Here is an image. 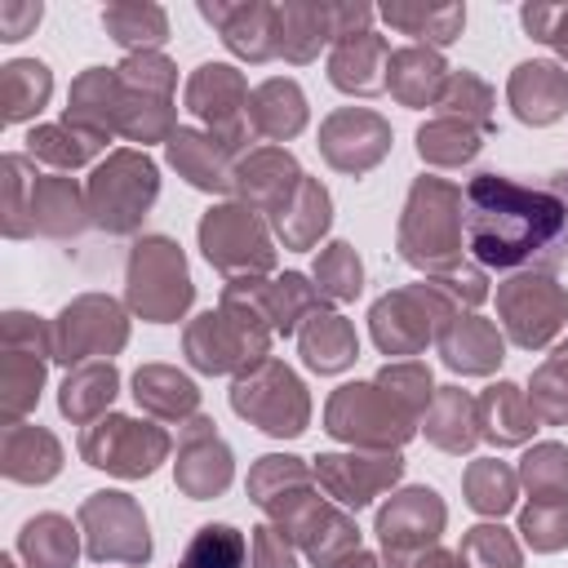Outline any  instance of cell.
<instances>
[{
  "label": "cell",
  "mask_w": 568,
  "mask_h": 568,
  "mask_svg": "<svg viewBox=\"0 0 568 568\" xmlns=\"http://www.w3.org/2000/svg\"><path fill=\"white\" fill-rule=\"evenodd\" d=\"M462 235L497 275L555 271L568 257V195L510 173H475L462 191Z\"/></svg>",
  "instance_id": "cell-1"
},
{
  "label": "cell",
  "mask_w": 568,
  "mask_h": 568,
  "mask_svg": "<svg viewBox=\"0 0 568 568\" xmlns=\"http://www.w3.org/2000/svg\"><path fill=\"white\" fill-rule=\"evenodd\" d=\"M182 568H244V537L226 524H209L186 546Z\"/></svg>",
  "instance_id": "cell-2"
}]
</instances>
